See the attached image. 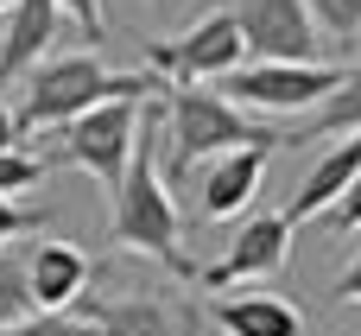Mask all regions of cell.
Returning <instances> with one entry per match:
<instances>
[{"label":"cell","mask_w":361,"mask_h":336,"mask_svg":"<svg viewBox=\"0 0 361 336\" xmlns=\"http://www.w3.org/2000/svg\"><path fill=\"white\" fill-rule=\"evenodd\" d=\"M159 140H165V108L146 102L140 108V140H133V159H127V178L108 191L114 197V216H108V241L127 248V254H152L165 273L178 280H197V267L184 260L178 248V203H171V184L159 172Z\"/></svg>","instance_id":"6da1fadb"},{"label":"cell","mask_w":361,"mask_h":336,"mask_svg":"<svg viewBox=\"0 0 361 336\" xmlns=\"http://www.w3.org/2000/svg\"><path fill=\"white\" fill-rule=\"evenodd\" d=\"M165 140H171V152H165V184L171 178H184V172H197L203 159H222V152H247V146H286V133H273V127H260V121H247L222 89H171L165 95Z\"/></svg>","instance_id":"7a4b0ae2"},{"label":"cell","mask_w":361,"mask_h":336,"mask_svg":"<svg viewBox=\"0 0 361 336\" xmlns=\"http://www.w3.org/2000/svg\"><path fill=\"white\" fill-rule=\"evenodd\" d=\"M152 76H133V70H102L95 57H51L38 76H32V89H25V102H19V133H32V127H70V121H82L89 108H102V102H152Z\"/></svg>","instance_id":"3957f363"},{"label":"cell","mask_w":361,"mask_h":336,"mask_svg":"<svg viewBox=\"0 0 361 336\" xmlns=\"http://www.w3.org/2000/svg\"><path fill=\"white\" fill-rule=\"evenodd\" d=\"M95 336H197L203 305L171 292V286H121V292H82L76 299Z\"/></svg>","instance_id":"277c9868"},{"label":"cell","mask_w":361,"mask_h":336,"mask_svg":"<svg viewBox=\"0 0 361 336\" xmlns=\"http://www.w3.org/2000/svg\"><path fill=\"white\" fill-rule=\"evenodd\" d=\"M152 64L171 76V89H203L216 76H235L247 64L241 32H235V13H203L178 38H152Z\"/></svg>","instance_id":"5b68a950"},{"label":"cell","mask_w":361,"mask_h":336,"mask_svg":"<svg viewBox=\"0 0 361 336\" xmlns=\"http://www.w3.org/2000/svg\"><path fill=\"white\" fill-rule=\"evenodd\" d=\"M349 70L336 64H241L235 76H222V95L260 114H305L317 102H330V89Z\"/></svg>","instance_id":"8992f818"},{"label":"cell","mask_w":361,"mask_h":336,"mask_svg":"<svg viewBox=\"0 0 361 336\" xmlns=\"http://www.w3.org/2000/svg\"><path fill=\"white\" fill-rule=\"evenodd\" d=\"M235 32L247 64H317V25L305 0H235Z\"/></svg>","instance_id":"52a82bcc"},{"label":"cell","mask_w":361,"mask_h":336,"mask_svg":"<svg viewBox=\"0 0 361 336\" xmlns=\"http://www.w3.org/2000/svg\"><path fill=\"white\" fill-rule=\"evenodd\" d=\"M140 108L146 102H102L89 108L82 121L63 127V159L82 165L89 178H102L108 191L127 178V159H133V140H140Z\"/></svg>","instance_id":"ba28073f"},{"label":"cell","mask_w":361,"mask_h":336,"mask_svg":"<svg viewBox=\"0 0 361 336\" xmlns=\"http://www.w3.org/2000/svg\"><path fill=\"white\" fill-rule=\"evenodd\" d=\"M286 260H292V222H286V216H254V222L228 241V254L197 273V286H203V292H222V286H241V280H267V273H279Z\"/></svg>","instance_id":"9c48e42d"},{"label":"cell","mask_w":361,"mask_h":336,"mask_svg":"<svg viewBox=\"0 0 361 336\" xmlns=\"http://www.w3.org/2000/svg\"><path fill=\"white\" fill-rule=\"evenodd\" d=\"M267 159H273L267 146H247V152H222V159H209L203 191H197V216H203V222H222V216L247 210L254 191H260V178H267Z\"/></svg>","instance_id":"30bf717a"},{"label":"cell","mask_w":361,"mask_h":336,"mask_svg":"<svg viewBox=\"0 0 361 336\" xmlns=\"http://www.w3.org/2000/svg\"><path fill=\"white\" fill-rule=\"evenodd\" d=\"M57 0H13L6 6V19H0V89L13 83V76H25L44 51H51V38H57Z\"/></svg>","instance_id":"8fae6325"},{"label":"cell","mask_w":361,"mask_h":336,"mask_svg":"<svg viewBox=\"0 0 361 336\" xmlns=\"http://www.w3.org/2000/svg\"><path fill=\"white\" fill-rule=\"evenodd\" d=\"M25 286L38 311H70L89 292V254L70 241H38V254L25 260Z\"/></svg>","instance_id":"7c38bea8"},{"label":"cell","mask_w":361,"mask_h":336,"mask_svg":"<svg viewBox=\"0 0 361 336\" xmlns=\"http://www.w3.org/2000/svg\"><path fill=\"white\" fill-rule=\"evenodd\" d=\"M203 318H216L222 336H305V311L286 305L279 292H235V299H216Z\"/></svg>","instance_id":"4fadbf2b"},{"label":"cell","mask_w":361,"mask_h":336,"mask_svg":"<svg viewBox=\"0 0 361 336\" xmlns=\"http://www.w3.org/2000/svg\"><path fill=\"white\" fill-rule=\"evenodd\" d=\"M355 172H361V133H349L336 152H324L317 165H311V178H305V191L286 203V222L298 229V222H317V216H330V203L355 184Z\"/></svg>","instance_id":"5bb4252c"},{"label":"cell","mask_w":361,"mask_h":336,"mask_svg":"<svg viewBox=\"0 0 361 336\" xmlns=\"http://www.w3.org/2000/svg\"><path fill=\"white\" fill-rule=\"evenodd\" d=\"M330 133H361V70H349L330 89V102H317L298 121V133H286V140H330Z\"/></svg>","instance_id":"9a60e30c"},{"label":"cell","mask_w":361,"mask_h":336,"mask_svg":"<svg viewBox=\"0 0 361 336\" xmlns=\"http://www.w3.org/2000/svg\"><path fill=\"white\" fill-rule=\"evenodd\" d=\"M38 305H32V286H25V260L13 248H0V330L25 324Z\"/></svg>","instance_id":"2e32d148"},{"label":"cell","mask_w":361,"mask_h":336,"mask_svg":"<svg viewBox=\"0 0 361 336\" xmlns=\"http://www.w3.org/2000/svg\"><path fill=\"white\" fill-rule=\"evenodd\" d=\"M305 13H311V25H317L324 38H336V44H355L361 38V0H305Z\"/></svg>","instance_id":"e0dca14e"},{"label":"cell","mask_w":361,"mask_h":336,"mask_svg":"<svg viewBox=\"0 0 361 336\" xmlns=\"http://www.w3.org/2000/svg\"><path fill=\"white\" fill-rule=\"evenodd\" d=\"M0 336H95V324L76 318V311H32L25 324H13V330H0Z\"/></svg>","instance_id":"ac0fdd59"},{"label":"cell","mask_w":361,"mask_h":336,"mask_svg":"<svg viewBox=\"0 0 361 336\" xmlns=\"http://www.w3.org/2000/svg\"><path fill=\"white\" fill-rule=\"evenodd\" d=\"M32 184H44V159L38 152H0V197H19V191H32Z\"/></svg>","instance_id":"d6986e66"},{"label":"cell","mask_w":361,"mask_h":336,"mask_svg":"<svg viewBox=\"0 0 361 336\" xmlns=\"http://www.w3.org/2000/svg\"><path fill=\"white\" fill-rule=\"evenodd\" d=\"M44 222H51V210L19 203V197H0V248H6V241H19V235H38Z\"/></svg>","instance_id":"ffe728a7"},{"label":"cell","mask_w":361,"mask_h":336,"mask_svg":"<svg viewBox=\"0 0 361 336\" xmlns=\"http://www.w3.org/2000/svg\"><path fill=\"white\" fill-rule=\"evenodd\" d=\"M57 13H70V19L82 25V38H95V44L108 38V6H102V0H57Z\"/></svg>","instance_id":"44dd1931"},{"label":"cell","mask_w":361,"mask_h":336,"mask_svg":"<svg viewBox=\"0 0 361 336\" xmlns=\"http://www.w3.org/2000/svg\"><path fill=\"white\" fill-rule=\"evenodd\" d=\"M330 229H343V235H349V229H361V172H355V184L330 203Z\"/></svg>","instance_id":"7402d4cb"},{"label":"cell","mask_w":361,"mask_h":336,"mask_svg":"<svg viewBox=\"0 0 361 336\" xmlns=\"http://www.w3.org/2000/svg\"><path fill=\"white\" fill-rule=\"evenodd\" d=\"M336 305H361V254L349 260V273L336 280Z\"/></svg>","instance_id":"603a6c76"},{"label":"cell","mask_w":361,"mask_h":336,"mask_svg":"<svg viewBox=\"0 0 361 336\" xmlns=\"http://www.w3.org/2000/svg\"><path fill=\"white\" fill-rule=\"evenodd\" d=\"M19 121H13V108H0V152H19Z\"/></svg>","instance_id":"cb8c5ba5"},{"label":"cell","mask_w":361,"mask_h":336,"mask_svg":"<svg viewBox=\"0 0 361 336\" xmlns=\"http://www.w3.org/2000/svg\"><path fill=\"white\" fill-rule=\"evenodd\" d=\"M6 6H13V0H0V13H6Z\"/></svg>","instance_id":"d4e9b609"}]
</instances>
